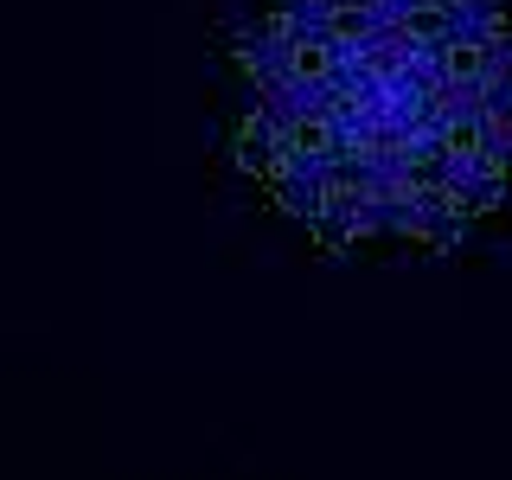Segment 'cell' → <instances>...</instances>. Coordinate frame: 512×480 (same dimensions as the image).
<instances>
[{"label": "cell", "instance_id": "1", "mask_svg": "<svg viewBox=\"0 0 512 480\" xmlns=\"http://www.w3.org/2000/svg\"><path fill=\"white\" fill-rule=\"evenodd\" d=\"M487 154H493V167H500V173H506V180H512V122H506V128H500V135H493V141H487Z\"/></svg>", "mask_w": 512, "mask_h": 480}]
</instances>
